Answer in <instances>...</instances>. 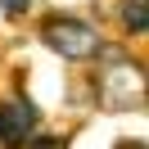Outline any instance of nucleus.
<instances>
[{
  "mask_svg": "<svg viewBox=\"0 0 149 149\" xmlns=\"http://www.w3.org/2000/svg\"><path fill=\"white\" fill-rule=\"evenodd\" d=\"M104 68L95 72V100L109 113H140L145 109V68L122 50H100Z\"/></svg>",
  "mask_w": 149,
  "mask_h": 149,
  "instance_id": "1",
  "label": "nucleus"
},
{
  "mask_svg": "<svg viewBox=\"0 0 149 149\" xmlns=\"http://www.w3.org/2000/svg\"><path fill=\"white\" fill-rule=\"evenodd\" d=\"M41 41L63 59H95L104 50V36L81 18H45L41 23Z\"/></svg>",
  "mask_w": 149,
  "mask_h": 149,
  "instance_id": "2",
  "label": "nucleus"
},
{
  "mask_svg": "<svg viewBox=\"0 0 149 149\" xmlns=\"http://www.w3.org/2000/svg\"><path fill=\"white\" fill-rule=\"evenodd\" d=\"M32 131H36V109H32L27 100L0 104V140H5V149L27 145V140H32Z\"/></svg>",
  "mask_w": 149,
  "mask_h": 149,
  "instance_id": "3",
  "label": "nucleus"
},
{
  "mask_svg": "<svg viewBox=\"0 0 149 149\" xmlns=\"http://www.w3.org/2000/svg\"><path fill=\"white\" fill-rule=\"evenodd\" d=\"M122 23H127V32H145V27H149L145 0H122Z\"/></svg>",
  "mask_w": 149,
  "mask_h": 149,
  "instance_id": "4",
  "label": "nucleus"
},
{
  "mask_svg": "<svg viewBox=\"0 0 149 149\" xmlns=\"http://www.w3.org/2000/svg\"><path fill=\"white\" fill-rule=\"evenodd\" d=\"M27 5H32V0H0V9L9 14V18H18V14H27Z\"/></svg>",
  "mask_w": 149,
  "mask_h": 149,
  "instance_id": "5",
  "label": "nucleus"
},
{
  "mask_svg": "<svg viewBox=\"0 0 149 149\" xmlns=\"http://www.w3.org/2000/svg\"><path fill=\"white\" fill-rule=\"evenodd\" d=\"M113 149H145V145H140V140H118Z\"/></svg>",
  "mask_w": 149,
  "mask_h": 149,
  "instance_id": "6",
  "label": "nucleus"
}]
</instances>
